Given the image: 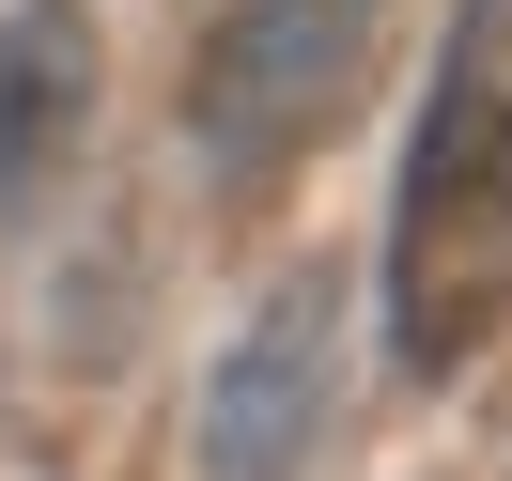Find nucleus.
Returning <instances> with one entry per match:
<instances>
[{"mask_svg": "<svg viewBox=\"0 0 512 481\" xmlns=\"http://www.w3.org/2000/svg\"><path fill=\"white\" fill-rule=\"evenodd\" d=\"M326 419H342V264H280L249 295V326L218 342V373H202L187 466L202 481H311Z\"/></svg>", "mask_w": 512, "mask_h": 481, "instance_id": "nucleus-3", "label": "nucleus"}, {"mask_svg": "<svg viewBox=\"0 0 512 481\" xmlns=\"http://www.w3.org/2000/svg\"><path fill=\"white\" fill-rule=\"evenodd\" d=\"M388 357L450 388L512 326V0H450V47L419 78L404 187H388Z\"/></svg>", "mask_w": 512, "mask_h": 481, "instance_id": "nucleus-1", "label": "nucleus"}, {"mask_svg": "<svg viewBox=\"0 0 512 481\" xmlns=\"http://www.w3.org/2000/svg\"><path fill=\"white\" fill-rule=\"evenodd\" d=\"M388 0H218L187 47V156L218 202H280L311 140L357 109Z\"/></svg>", "mask_w": 512, "mask_h": 481, "instance_id": "nucleus-2", "label": "nucleus"}, {"mask_svg": "<svg viewBox=\"0 0 512 481\" xmlns=\"http://www.w3.org/2000/svg\"><path fill=\"white\" fill-rule=\"evenodd\" d=\"M94 94H109L94 0H16V16H0V218H32V202L94 156Z\"/></svg>", "mask_w": 512, "mask_h": 481, "instance_id": "nucleus-4", "label": "nucleus"}]
</instances>
